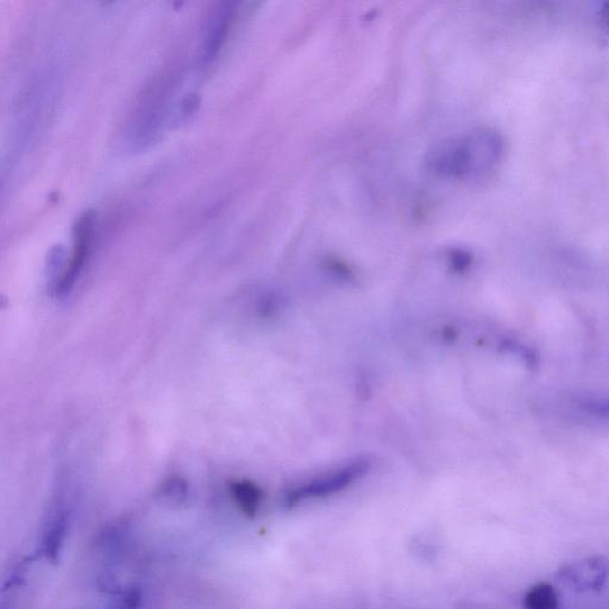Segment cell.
Returning <instances> with one entry per match:
<instances>
[{
    "label": "cell",
    "mask_w": 609,
    "mask_h": 609,
    "mask_svg": "<svg viewBox=\"0 0 609 609\" xmlns=\"http://www.w3.org/2000/svg\"><path fill=\"white\" fill-rule=\"evenodd\" d=\"M233 496L242 512L246 516H254L260 509L262 501V493L249 481H239L231 486Z\"/></svg>",
    "instance_id": "obj_7"
},
{
    "label": "cell",
    "mask_w": 609,
    "mask_h": 609,
    "mask_svg": "<svg viewBox=\"0 0 609 609\" xmlns=\"http://www.w3.org/2000/svg\"><path fill=\"white\" fill-rule=\"evenodd\" d=\"M559 579L577 592L599 590L605 585L609 576V563L602 556L584 558L563 567Z\"/></svg>",
    "instance_id": "obj_6"
},
{
    "label": "cell",
    "mask_w": 609,
    "mask_h": 609,
    "mask_svg": "<svg viewBox=\"0 0 609 609\" xmlns=\"http://www.w3.org/2000/svg\"><path fill=\"white\" fill-rule=\"evenodd\" d=\"M170 79V75H165L155 80L144 92L136 107L130 123V137L135 145L142 147L150 143L160 130L167 112L170 89H173V82Z\"/></svg>",
    "instance_id": "obj_2"
},
{
    "label": "cell",
    "mask_w": 609,
    "mask_h": 609,
    "mask_svg": "<svg viewBox=\"0 0 609 609\" xmlns=\"http://www.w3.org/2000/svg\"><path fill=\"white\" fill-rule=\"evenodd\" d=\"M140 605V595L138 592H127L113 602L111 609H138Z\"/></svg>",
    "instance_id": "obj_9"
},
{
    "label": "cell",
    "mask_w": 609,
    "mask_h": 609,
    "mask_svg": "<svg viewBox=\"0 0 609 609\" xmlns=\"http://www.w3.org/2000/svg\"><path fill=\"white\" fill-rule=\"evenodd\" d=\"M502 155L504 140L499 132L478 129L437 144L426 162L436 175L473 180L491 173Z\"/></svg>",
    "instance_id": "obj_1"
},
{
    "label": "cell",
    "mask_w": 609,
    "mask_h": 609,
    "mask_svg": "<svg viewBox=\"0 0 609 609\" xmlns=\"http://www.w3.org/2000/svg\"><path fill=\"white\" fill-rule=\"evenodd\" d=\"M94 219L96 218L92 212H85L76 220L74 226V244L71 257L56 284V292L60 294L67 293L73 287L75 280L84 269L93 242Z\"/></svg>",
    "instance_id": "obj_4"
},
{
    "label": "cell",
    "mask_w": 609,
    "mask_h": 609,
    "mask_svg": "<svg viewBox=\"0 0 609 609\" xmlns=\"http://www.w3.org/2000/svg\"><path fill=\"white\" fill-rule=\"evenodd\" d=\"M368 470V461L358 460L352 462L339 469L312 478L311 481L293 488L286 496V502L288 506H294L304 500L318 499L336 494L363 478Z\"/></svg>",
    "instance_id": "obj_3"
},
{
    "label": "cell",
    "mask_w": 609,
    "mask_h": 609,
    "mask_svg": "<svg viewBox=\"0 0 609 609\" xmlns=\"http://www.w3.org/2000/svg\"><path fill=\"white\" fill-rule=\"evenodd\" d=\"M603 21H605L606 26L609 29V5L607 6V9H605V11H603Z\"/></svg>",
    "instance_id": "obj_10"
},
{
    "label": "cell",
    "mask_w": 609,
    "mask_h": 609,
    "mask_svg": "<svg viewBox=\"0 0 609 609\" xmlns=\"http://www.w3.org/2000/svg\"><path fill=\"white\" fill-rule=\"evenodd\" d=\"M522 605L525 609H558V597L551 584H536L525 594Z\"/></svg>",
    "instance_id": "obj_8"
},
{
    "label": "cell",
    "mask_w": 609,
    "mask_h": 609,
    "mask_svg": "<svg viewBox=\"0 0 609 609\" xmlns=\"http://www.w3.org/2000/svg\"><path fill=\"white\" fill-rule=\"evenodd\" d=\"M236 3L221 1L212 9L203 30V64H212L220 54L233 29Z\"/></svg>",
    "instance_id": "obj_5"
}]
</instances>
